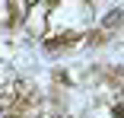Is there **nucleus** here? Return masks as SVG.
<instances>
[{"instance_id": "1", "label": "nucleus", "mask_w": 124, "mask_h": 118, "mask_svg": "<svg viewBox=\"0 0 124 118\" xmlns=\"http://www.w3.org/2000/svg\"><path fill=\"white\" fill-rule=\"evenodd\" d=\"M0 118H7V112H3V109H0Z\"/></svg>"}]
</instances>
